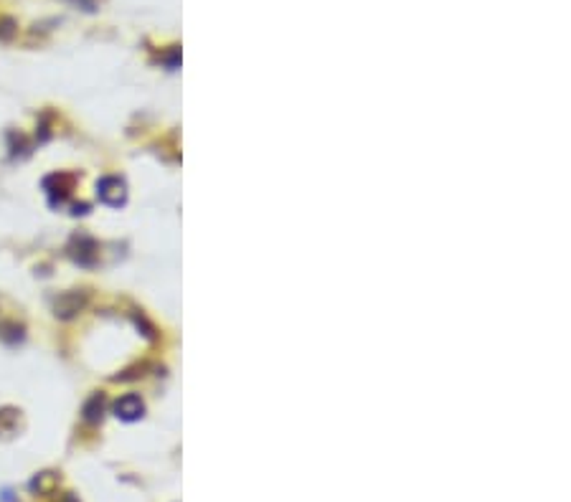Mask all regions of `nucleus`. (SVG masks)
<instances>
[{"mask_svg":"<svg viewBox=\"0 0 571 502\" xmlns=\"http://www.w3.org/2000/svg\"><path fill=\"white\" fill-rule=\"evenodd\" d=\"M97 193H100V201L107 206H120L125 203V183L120 178H102L97 185Z\"/></svg>","mask_w":571,"mask_h":502,"instance_id":"1","label":"nucleus"},{"mask_svg":"<svg viewBox=\"0 0 571 502\" xmlns=\"http://www.w3.org/2000/svg\"><path fill=\"white\" fill-rule=\"evenodd\" d=\"M142 401H140V396H122V399L117 401V406H115V411H117V416L120 419H125V422H135V419H140L142 416Z\"/></svg>","mask_w":571,"mask_h":502,"instance_id":"2","label":"nucleus"}]
</instances>
